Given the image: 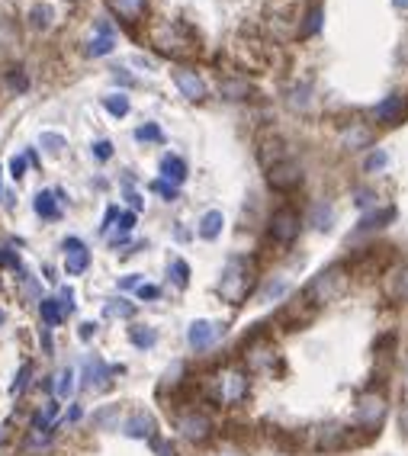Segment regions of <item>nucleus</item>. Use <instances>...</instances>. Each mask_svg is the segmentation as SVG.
Instances as JSON below:
<instances>
[{
	"label": "nucleus",
	"mask_w": 408,
	"mask_h": 456,
	"mask_svg": "<svg viewBox=\"0 0 408 456\" xmlns=\"http://www.w3.org/2000/svg\"><path fill=\"white\" fill-rule=\"evenodd\" d=\"M347 286H351V276H347L344 264H334V267L322 270L319 276H312L309 289H305V299H309L312 305H325V302L341 299V296L347 293Z\"/></svg>",
	"instance_id": "nucleus-1"
},
{
	"label": "nucleus",
	"mask_w": 408,
	"mask_h": 456,
	"mask_svg": "<svg viewBox=\"0 0 408 456\" xmlns=\"http://www.w3.org/2000/svg\"><path fill=\"white\" fill-rule=\"evenodd\" d=\"M251 283H254V274H251L248 260L244 257H232L229 267L222 270V283H219V293L232 302V305H242L251 293Z\"/></svg>",
	"instance_id": "nucleus-2"
},
{
	"label": "nucleus",
	"mask_w": 408,
	"mask_h": 456,
	"mask_svg": "<svg viewBox=\"0 0 408 456\" xmlns=\"http://www.w3.org/2000/svg\"><path fill=\"white\" fill-rule=\"evenodd\" d=\"M154 45H158V52L174 55V58H187L200 49V45L193 42V35L187 33V26H180V23H161V26L154 29Z\"/></svg>",
	"instance_id": "nucleus-3"
},
{
	"label": "nucleus",
	"mask_w": 408,
	"mask_h": 456,
	"mask_svg": "<svg viewBox=\"0 0 408 456\" xmlns=\"http://www.w3.org/2000/svg\"><path fill=\"white\" fill-rule=\"evenodd\" d=\"M299 228H302L299 212L290 209V206L273 209V216H270V222H267V232H270V238L277 241V245H293V241L299 238Z\"/></svg>",
	"instance_id": "nucleus-4"
},
{
	"label": "nucleus",
	"mask_w": 408,
	"mask_h": 456,
	"mask_svg": "<svg viewBox=\"0 0 408 456\" xmlns=\"http://www.w3.org/2000/svg\"><path fill=\"white\" fill-rule=\"evenodd\" d=\"M267 183H270V189H277V193H293L296 187H302V168H299L293 158H286V161H280V164H270Z\"/></svg>",
	"instance_id": "nucleus-5"
},
{
	"label": "nucleus",
	"mask_w": 408,
	"mask_h": 456,
	"mask_svg": "<svg viewBox=\"0 0 408 456\" xmlns=\"http://www.w3.org/2000/svg\"><path fill=\"white\" fill-rule=\"evenodd\" d=\"M382 418H386V399H382V395L367 392L363 399H360V405H357V424L363 431H373L376 434V428L382 424Z\"/></svg>",
	"instance_id": "nucleus-6"
},
{
	"label": "nucleus",
	"mask_w": 408,
	"mask_h": 456,
	"mask_svg": "<svg viewBox=\"0 0 408 456\" xmlns=\"http://www.w3.org/2000/svg\"><path fill=\"white\" fill-rule=\"evenodd\" d=\"M222 334H225V325H215V322H206V318H200V322L190 325L187 344L193 347V351H206V347H212Z\"/></svg>",
	"instance_id": "nucleus-7"
},
{
	"label": "nucleus",
	"mask_w": 408,
	"mask_h": 456,
	"mask_svg": "<svg viewBox=\"0 0 408 456\" xmlns=\"http://www.w3.org/2000/svg\"><path fill=\"white\" fill-rule=\"evenodd\" d=\"M177 428H180V434L187 437V440H193V443H203V440H209V437H212V421H209L206 414H200V411L180 414Z\"/></svg>",
	"instance_id": "nucleus-8"
},
{
	"label": "nucleus",
	"mask_w": 408,
	"mask_h": 456,
	"mask_svg": "<svg viewBox=\"0 0 408 456\" xmlns=\"http://www.w3.org/2000/svg\"><path fill=\"white\" fill-rule=\"evenodd\" d=\"M405 110H408V97H405V93H389V97L373 110V116H376V122H380V126H399L402 116H405Z\"/></svg>",
	"instance_id": "nucleus-9"
},
{
	"label": "nucleus",
	"mask_w": 408,
	"mask_h": 456,
	"mask_svg": "<svg viewBox=\"0 0 408 456\" xmlns=\"http://www.w3.org/2000/svg\"><path fill=\"white\" fill-rule=\"evenodd\" d=\"M62 247H64V270H68L71 276H81L84 270L90 267V251H87V245H84L81 238H68Z\"/></svg>",
	"instance_id": "nucleus-10"
},
{
	"label": "nucleus",
	"mask_w": 408,
	"mask_h": 456,
	"mask_svg": "<svg viewBox=\"0 0 408 456\" xmlns=\"http://www.w3.org/2000/svg\"><path fill=\"white\" fill-rule=\"evenodd\" d=\"M174 84H177V90L183 93L187 100H193V103H200V100L206 97V84H203V78L196 74V71H190V68L174 71Z\"/></svg>",
	"instance_id": "nucleus-11"
},
{
	"label": "nucleus",
	"mask_w": 408,
	"mask_h": 456,
	"mask_svg": "<svg viewBox=\"0 0 408 456\" xmlns=\"http://www.w3.org/2000/svg\"><path fill=\"white\" fill-rule=\"evenodd\" d=\"M113 45H116V33H113V26L106 20L97 23V33H94V39L87 42V55L90 58H100V55H110Z\"/></svg>",
	"instance_id": "nucleus-12"
},
{
	"label": "nucleus",
	"mask_w": 408,
	"mask_h": 456,
	"mask_svg": "<svg viewBox=\"0 0 408 456\" xmlns=\"http://www.w3.org/2000/svg\"><path fill=\"white\" fill-rule=\"evenodd\" d=\"M106 376H110V370H106V363L100 357H87L84 360V373H81V386L84 389H103L106 386Z\"/></svg>",
	"instance_id": "nucleus-13"
},
{
	"label": "nucleus",
	"mask_w": 408,
	"mask_h": 456,
	"mask_svg": "<svg viewBox=\"0 0 408 456\" xmlns=\"http://www.w3.org/2000/svg\"><path fill=\"white\" fill-rule=\"evenodd\" d=\"M315 447H319V450H341V447H347V431L341 428V424H325V428H319V434H315Z\"/></svg>",
	"instance_id": "nucleus-14"
},
{
	"label": "nucleus",
	"mask_w": 408,
	"mask_h": 456,
	"mask_svg": "<svg viewBox=\"0 0 408 456\" xmlns=\"http://www.w3.org/2000/svg\"><path fill=\"white\" fill-rule=\"evenodd\" d=\"M370 141H373V132H370L367 126H360V122H351V126L344 129V135H341V145L351 148V151H360V148H367Z\"/></svg>",
	"instance_id": "nucleus-15"
},
{
	"label": "nucleus",
	"mask_w": 408,
	"mask_h": 456,
	"mask_svg": "<svg viewBox=\"0 0 408 456\" xmlns=\"http://www.w3.org/2000/svg\"><path fill=\"white\" fill-rule=\"evenodd\" d=\"M110 7H113V13H116L119 20H125V23H135L142 13H145L148 0H110Z\"/></svg>",
	"instance_id": "nucleus-16"
},
{
	"label": "nucleus",
	"mask_w": 408,
	"mask_h": 456,
	"mask_svg": "<svg viewBox=\"0 0 408 456\" xmlns=\"http://www.w3.org/2000/svg\"><path fill=\"white\" fill-rule=\"evenodd\" d=\"M125 434L129 437H135V440H142V437H152V431H154V421H152V414H145V411H135L125 421Z\"/></svg>",
	"instance_id": "nucleus-17"
},
{
	"label": "nucleus",
	"mask_w": 408,
	"mask_h": 456,
	"mask_svg": "<svg viewBox=\"0 0 408 456\" xmlns=\"http://www.w3.org/2000/svg\"><path fill=\"white\" fill-rule=\"evenodd\" d=\"M161 174H164V180L171 183H183L187 180V161L177 155H164L161 158Z\"/></svg>",
	"instance_id": "nucleus-18"
},
{
	"label": "nucleus",
	"mask_w": 408,
	"mask_h": 456,
	"mask_svg": "<svg viewBox=\"0 0 408 456\" xmlns=\"http://www.w3.org/2000/svg\"><path fill=\"white\" fill-rule=\"evenodd\" d=\"M222 225H225L222 212H219V209H209L206 216L200 218V238H206V241L219 238V235H222Z\"/></svg>",
	"instance_id": "nucleus-19"
},
{
	"label": "nucleus",
	"mask_w": 408,
	"mask_h": 456,
	"mask_svg": "<svg viewBox=\"0 0 408 456\" xmlns=\"http://www.w3.org/2000/svg\"><path fill=\"white\" fill-rule=\"evenodd\" d=\"M334 222V206L332 203H315L309 212V225H315L319 232H328Z\"/></svg>",
	"instance_id": "nucleus-20"
},
{
	"label": "nucleus",
	"mask_w": 408,
	"mask_h": 456,
	"mask_svg": "<svg viewBox=\"0 0 408 456\" xmlns=\"http://www.w3.org/2000/svg\"><path fill=\"white\" fill-rule=\"evenodd\" d=\"M219 93H222L225 100H244V97L251 93V84H248L244 78H225V81L219 84Z\"/></svg>",
	"instance_id": "nucleus-21"
},
{
	"label": "nucleus",
	"mask_w": 408,
	"mask_h": 456,
	"mask_svg": "<svg viewBox=\"0 0 408 456\" xmlns=\"http://www.w3.org/2000/svg\"><path fill=\"white\" fill-rule=\"evenodd\" d=\"M35 212H39L42 218H58L62 216V209H58L55 193H52V189H42L39 197H35Z\"/></svg>",
	"instance_id": "nucleus-22"
},
{
	"label": "nucleus",
	"mask_w": 408,
	"mask_h": 456,
	"mask_svg": "<svg viewBox=\"0 0 408 456\" xmlns=\"http://www.w3.org/2000/svg\"><path fill=\"white\" fill-rule=\"evenodd\" d=\"M39 312H42V322L49 325V328H55V325L64 322V312H62V302H58V299H42L39 302Z\"/></svg>",
	"instance_id": "nucleus-23"
},
{
	"label": "nucleus",
	"mask_w": 408,
	"mask_h": 456,
	"mask_svg": "<svg viewBox=\"0 0 408 456\" xmlns=\"http://www.w3.org/2000/svg\"><path fill=\"white\" fill-rule=\"evenodd\" d=\"M392 218H395V209H392V206H386V209L370 212V216L360 218V228H363V232H370V228H382V225L392 222Z\"/></svg>",
	"instance_id": "nucleus-24"
},
{
	"label": "nucleus",
	"mask_w": 408,
	"mask_h": 456,
	"mask_svg": "<svg viewBox=\"0 0 408 456\" xmlns=\"http://www.w3.org/2000/svg\"><path fill=\"white\" fill-rule=\"evenodd\" d=\"M129 337H132V344L145 351V347H154V341H158V331L148 328V325H135V328L129 331Z\"/></svg>",
	"instance_id": "nucleus-25"
},
{
	"label": "nucleus",
	"mask_w": 408,
	"mask_h": 456,
	"mask_svg": "<svg viewBox=\"0 0 408 456\" xmlns=\"http://www.w3.org/2000/svg\"><path fill=\"white\" fill-rule=\"evenodd\" d=\"M103 315L106 318H132V315H135V305H132V302H125V299H106Z\"/></svg>",
	"instance_id": "nucleus-26"
},
{
	"label": "nucleus",
	"mask_w": 408,
	"mask_h": 456,
	"mask_svg": "<svg viewBox=\"0 0 408 456\" xmlns=\"http://www.w3.org/2000/svg\"><path fill=\"white\" fill-rule=\"evenodd\" d=\"M94 424H97L100 431H113L119 424V405H106L100 408L97 414H94Z\"/></svg>",
	"instance_id": "nucleus-27"
},
{
	"label": "nucleus",
	"mask_w": 408,
	"mask_h": 456,
	"mask_svg": "<svg viewBox=\"0 0 408 456\" xmlns=\"http://www.w3.org/2000/svg\"><path fill=\"white\" fill-rule=\"evenodd\" d=\"M52 392L58 395V399H68L71 392H74V373L71 370H62L55 376V382H52Z\"/></svg>",
	"instance_id": "nucleus-28"
},
{
	"label": "nucleus",
	"mask_w": 408,
	"mask_h": 456,
	"mask_svg": "<svg viewBox=\"0 0 408 456\" xmlns=\"http://www.w3.org/2000/svg\"><path fill=\"white\" fill-rule=\"evenodd\" d=\"M52 7H45V4H39V7L29 10V26L33 29H49L52 26Z\"/></svg>",
	"instance_id": "nucleus-29"
},
{
	"label": "nucleus",
	"mask_w": 408,
	"mask_h": 456,
	"mask_svg": "<svg viewBox=\"0 0 408 456\" xmlns=\"http://www.w3.org/2000/svg\"><path fill=\"white\" fill-rule=\"evenodd\" d=\"M39 145L49 151V155H62L64 151V135H58V132H42L39 135Z\"/></svg>",
	"instance_id": "nucleus-30"
},
{
	"label": "nucleus",
	"mask_w": 408,
	"mask_h": 456,
	"mask_svg": "<svg viewBox=\"0 0 408 456\" xmlns=\"http://www.w3.org/2000/svg\"><path fill=\"white\" fill-rule=\"evenodd\" d=\"M103 106L113 116H125V112H129V97H125V93H110V97H103Z\"/></svg>",
	"instance_id": "nucleus-31"
},
{
	"label": "nucleus",
	"mask_w": 408,
	"mask_h": 456,
	"mask_svg": "<svg viewBox=\"0 0 408 456\" xmlns=\"http://www.w3.org/2000/svg\"><path fill=\"white\" fill-rule=\"evenodd\" d=\"M286 289H290V286H286L283 280H277V283L270 280L267 286L261 289V296H257V299H261V302H273V299H280V296H286Z\"/></svg>",
	"instance_id": "nucleus-32"
},
{
	"label": "nucleus",
	"mask_w": 408,
	"mask_h": 456,
	"mask_svg": "<svg viewBox=\"0 0 408 456\" xmlns=\"http://www.w3.org/2000/svg\"><path fill=\"white\" fill-rule=\"evenodd\" d=\"M135 139H139V141H161V139H164V132H161L154 122H145V126L135 129Z\"/></svg>",
	"instance_id": "nucleus-33"
},
{
	"label": "nucleus",
	"mask_w": 408,
	"mask_h": 456,
	"mask_svg": "<svg viewBox=\"0 0 408 456\" xmlns=\"http://www.w3.org/2000/svg\"><path fill=\"white\" fill-rule=\"evenodd\" d=\"M319 26H322V7H312L299 33H302V35H312V33H319Z\"/></svg>",
	"instance_id": "nucleus-34"
},
{
	"label": "nucleus",
	"mask_w": 408,
	"mask_h": 456,
	"mask_svg": "<svg viewBox=\"0 0 408 456\" xmlns=\"http://www.w3.org/2000/svg\"><path fill=\"white\" fill-rule=\"evenodd\" d=\"M29 376H33V363H23V366H20V373H16V379H13V386H10V392L20 395L23 389L29 386Z\"/></svg>",
	"instance_id": "nucleus-35"
},
{
	"label": "nucleus",
	"mask_w": 408,
	"mask_h": 456,
	"mask_svg": "<svg viewBox=\"0 0 408 456\" xmlns=\"http://www.w3.org/2000/svg\"><path fill=\"white\" fill-rule=\"evenodd\" d=\"M389 164V155L386 151H373V155L367 158V161H363V170H367V174H376V170H382Z\"/></svg>",
	"instance_id": "nucleus-36"
},
{
	"label": "nucleus",
	"mask_w": 408,
	"mask_h": 456,
	"mask_svg": "<svg viewBox=\"0 0 408 456\" xmlns=\"http://www.w3.org/2000/svg\"><path fill=\"white\" fill-rule=\"evenodd\" d=\"M171 276H174V283H177V286H187V283H190V267L183 264V260H174V264H171Z\"/></svg>",
	"instance_id": "nucleus-37"
},
{
	"label": "nucleus",
	"mask_w": 408,
	"mask_h": 456,
	"mask_svg": "<svg viewBox=\"0 0 408 456\" xmlns=\"http://www.w3.org/2000/svg\"><path fill=\"white\" fill-rule=\"evenodd\" d=\"M152 189H154V193H161L167 203H174V199H177V187H174V183H167V180H154Z\"/></svg>",
	"instance_id": "nucleus-38"
},
{
	"label": "nucleus",
	"mask_w": 408,
	"mask_h": 456,
	"mask_svg": "<svg viewBox=\"0 0 408 456\" xmlns=\"http://www.w3.org/2000/svg\"><path fill=\"white\" fill-rule=\"evenodd\" d=\"M0 264H4V267H13V270H20V254L13 251V247H0Z\"/></svg>",
	"instance_id": "nucleus-39"
},
{
	"label": "nucleus",
	"mask_w": 408,
	"mask_h": 456,
	"mask_svg": "<svg viewBox=\"0 0 408 456\" xmlns=\"http://www.w3.org/2000/svg\"><path fill=\"white\" fill-rule=\"evenodd\" d=\"M23 296H26V299H39V283H35V276L23 274Z\"/></svg>",
	"instance_id": "nucleus-40"
},
{
	"label": "nucleus",
	"mask_w": 408,
	"mask_h": 456,
	"mask_svg": "<svg viewBox=\"0 0 408 456\" xmlns=\"http://www.w3.org/2000/svg\"><path fill=\"white\" fill-rule=\"evenodd\" d=\"M10 87H13V90H20V93L29 87V78L23 74V68H13V71H10Z\"/></svg>",
	"instance_id": "nucleus-41"
},
{
	"label": "nucleus",
	"mask_w": 408,
	"mask_h": 456,
	"mask_svg": "<svg viewBox=\"0 0 408 456\" xmlns=\"http://www.w3.org/2000/svg\"><path fill=\"white\" fill-rule=\"evenodd\" d=\"M293 106H309V87H293V100H290Z\"/></svg>",
	"instance_id": "nucleus-42"
},
{
	"label": "nucleus",
	"mask_w": 408,
	"mask_h": 456,
	"mask_svg": "<svg viewBox=\"0 0 408 456\" xmlns=\"http://www.w3.org/2000/svg\"><path fill=\"white\" fill-rule=\"evenodd\" d=\"M152 450H154L158 456H174V443L161 440V437H152Z\"/></svg>",
	"instance_id": "nucleus-43"
},
{
	"label": "nucleus",
	"mask_w": 408,
	"mask_h": 456,
	"mask_svg": "<svg viewBox=\"0 0 408 456\" xmlns=\"http://www.w3.org/2000/svg\"><path fill=\"white\" fill-rule=\"evenodd\" d=\"M58 302H62V312H64V315H71V312H74V293H71V289H62Z\"/></svg>",
	"instance_id": "nucleus-44"
},
{
	"label": "nucleus",
	"mask_w": 408,
	"mask_h": 456,
	"mask_svg": "<svg viewBox=\"0 0 408 456\" xmlns=\"http://www.w3.org/2000/svg\"><path fill=\"white\" fill-rule=\"evenodd\" d=\"M94 158H100V161L113 158V145H110V141H97V145H94Z\"/></svg>",
	"instance_id": "nucleus-45"
},
{
	"label": "nucleus",
	"mask_w": 408,
	"mask_h": 456,
	"mask_svg": "<svg viewBox=\"0 0 408 456\" xmlns=\"http://www.w3.org/2000/svg\"><path fill=\"white\" fill-rule=\"evenodd\" d=\"M353 197H357V199H353V203H357L360 209H367V206H373V203H376V197H373V193H367V189H357Z\"/></svg>",
	"instance_id": "nucleus-46"
},
{
	"label": "nucleus",
	"mask_w": 408,
	"mask_h": 456,
	"mask_svg": "<svg viewBox=\"0 0 408 456\" xmlns=\"http://www.w3.org/2000/svg\"><path fill=\"white\" fill-rule=\"evenodd\" d=\"M135 228V212H123L119 216V232H132Z\"/></svg>",
	"instance_id": "nucleus-47"
},
{
	"label": "nucleus",
	"mask_w": 408,
	"mask_h": 456,
	"mask_svg": "<svg viewBox=\"0 0 408 456\" xmlns=\"http://www.w3.org/2000/svg\"><path fill=\"white\" fill-rule=\"evenodd\" d=\"M10 170H13V177H23V170H26V158H13V161H10Z\"/></svg>",
	"instance_id": "nucleus-48"
},
{
	"label": "nucleus",
	"mask_w": 408,
	"mask_h": 456,
	"mask_svg": "<svg viewBox=\"0 0 408 456\" xmlns=\"http://www.w3.org/2000/svg\"><path fill=\"white\" fill-rule=\"evenodd\" d=\"M116 218H119V209H116V206H110V209H106V216H103V232L110 228L113 222H116Z\"/></svg>",
	"instance_id": "nucleus-49"
},
{
	"label": "nucleus",
	"mask_w": 408,
	"mask_h": 456,
	"mask_svg": "<svg viewBox=\"0 0 408 456\" xmlns=\"http://www.w3.org/2000/svg\"><path fill=\"white\" fill-rule=\"evenodd\" d=\"M139 296H142V299H158L161 289L158 286H139Z\"/></svg>",
	"instance_id": "nucleus-50"
},
{
	"label": "nucleus",
	"mask_w": 408,
	"mask_h": 456,
	"mask_svg": "<svg viewBox=\"0 0 408 456\" xmlns=\"http://www.w3.org/2000/svg\"><path fill=\"white\" fill-rule=\"evenodd\" d=\"M94 334H97V325H94V322H84L81 325V337H84V341H90Z\"/></svg>",
	"instance_id": "nucleus-51"
},
{
	"label": "nucleus",
	"mask_w": 408,
	"mask_h": 456,
	"mask_svg": "<svg viewBox=\"0 0 408 456\" xmlns=\"http://www.w3.org/2000/svg\"><path fill=\"white\" fill-rule=\"evenodd\" d=\"M125 199H129V203L135 206V209H142V206H145V203H142L139 193H135V189H129V187H125Z\"/></svg>",
	"instance_id": "nucleus-52"
},
{
	"label": "nucleus",
	"mask_w": 408,
	"mask_h": 456,
	"mask_svg": "<svg viewBox=\"0 0 408 456\" xmlns=\"http://www.w3.org/2000/svg\"><path fill=\"white\" fill-rule=\"evenodd\" d=\"M123 289H132V286H142L139 283V274H132V276H123V283H119Z\"/></svg>",
	"instance_id": "nucleus-53"
},
{
	"label": "nucleus",
	"mask_w": 408,
	"mask_h": 456,
	"mask_svg": "<svg viewBox=\"0 0 408 456\" xmlns=\"http://www.w3.org/2000/svg\"><path fill=\"white\" fill-rule=\"evenodd\" d=\"M77 418H81V405H74V408L68 411V421H77Z\"/></svg>",
	"instance_id": "nucleus-54"
},
{
	"label": "nucleus",
	"mask_w": 408,
	"mask_h": 456,
	"mask_svg": "<svg viewBox=\"0 0 408 456\" xmlns=\"http://www.w3.org/2000/svg\"><path fill=\"white\" fill-rule=\"evenodd\" d=\"M395 7H402V10H408V0H392Z\"/></svg>",
	"instance_id": "nucleus-55"
},
{
	"label": "nucleus",
	"mask_w": 408,
	"mask_h": 456,
	"mask_svg": "<svg viewBox=\"0 0 408 456\" xmlns=\"http://www.w3.org/2000/svg\"><path fill=\"white\" fill-rule=\"evenodd\" d=\"M4 322H7V312L0 309V328H4Z\"/></svg>",
	"instance_id": "nucleus-56"
},
{
	"label": "nucleus",
	"mask_w": 408,
	"mask_h": 456,
	"mask_svg": "<svg viewBox=\"0 0 408 456\" xmlns=\"http://www.w3.org/2000/svg\"><path fill=\"white\" fill-rule=\"evenodd\" d=\"M402 428H405V434H408V414H405V418H402Z\"/></svg>",
	"instance_id": "nucleus-57"
},
{
	"label": "nucleus",
	"mask_w": 408,
	"mask_h": 456,
	"mask_svg": "<svg viewBox=\"0 0 408 456\" xmlns=\"http://www.w3.org/2000/svg\"><path fill=\"white\" fill-rule=\"evenodd\" d=\"M4 440H7V431H4V428H0V443H4Z\"/></svg>",
	"instance_id": "nucleus-58"
},
{
	"label": "nucleus",
	"mask_w": 408,
	"mask_h": 456,
	"mask_svg": "<svg viewBox=\"0 0 408 456\" xmlns=\"http://www.w3.org/2000/svg\"><path fill=\"white\" fill-rule=\"evenodd\" d=\"M0 199H4V193H0Z\"/></svg>",
	"instance_id": "nucleus-59"
}]
</instances>
